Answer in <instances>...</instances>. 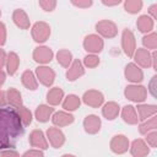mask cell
I'll use <instances>...</instances> for the list:
<instances>
[{"label": "cell", "mask_w": 157, "mask_h": 157, "mask_svg": "<svg viewBox=\"0 0 157 157\" xmlns=\"http://www.w3.org/2000/svg\"><path fill=\"white\" fill-rule=\"evenodd\" d=\"M23 134V123L15 108H0V150L15 147Z\"/></svg>", "instance_id": "obj_1"}, {"label": "cell", "mask_w": 157, "mask_h": 157, "mask_svg": "<svg viewBox=\"0 0 157 157\" xmlns=\"http://www.w3.org/2000/svg\"><path fill=\"white\" fill-rule=\"evenodd\" d=\"M124 94L132 102H144L147 96V90L140 85H130L125 88Z\"/></svg>", "instance_id": "obj_2"}, {"label": "cell", "mask_w": 157, "mask_h": 157, "mask_svg": "<svg viewBox=\"0 0 157 157\" xmlns=\"http://www.w3.org/2000/svg\"><path fill=\"white\" fill-rule=\"evenodd\" d=\"M50 36V27L45 22H36L32 27V37L36 42L43 43L45 42Z\"/></svg>", "instance_id": "obj_3"}, {"label": "cell", "mask_w": 157, "mask_h": 157, "mask_svg": "<svg viewBox=\"0 0 157 157\" xmlns=\"http://www.w3.org/2000/svg\"><path fill=\"white\" fill-rule=\"evenodd\" d=\"M121 45L124 49V53L129 56L132 58L134 53L136 50V44H135V37L132 34V32L130 29H124L123 32V37H121Z\"/></svg>", "instance_id": "obj_4"}, {"label": "cell", "mask_w": 157, "mask_h": 157, "mask_svg": "<svg viewBox=\"0 0 157 157\" xmlns=\"http://www.w3.org/2000/svg\"><path fill=\"white\" fill-rule=\"evenodd\" d=\"M83 48L88 53H99L103 49V39L97 34H90L83 40Z\"/></svg>", "instance_id": "obj_5"}, {"label": "cell", "mask_w": 157, "mask_h": 157, "mask_svg": "<svg viewBox=\"0 0 157 157\" xmlns=\"http://www.w3.org/2000/svg\"><path fill=\"white\" fill-rule=\"evenodd\" d=\"M96 31L99 34H102L103 37H105V38H113L118 33V29H117L115 23L112 22V21H108V20H103V21L97 22Z\"/></svg>", "instance_id": "obj_6"}, {"label": "cell", "mask_w": 157, "mask_h": 157, "mask_svg": "<svg viewBox=\"0 0 157 157\" xmlns=\"http://www.w3.org/2000/svg\"><path fill=\"white\" fill-rule=\"evenodd\" d=\"M129 148V140L124 135H115L110 141V150L114 153H125Z\"/></svg>", "instance_id": "obj_7"}, {"label": "cell", "mask_w": 157, "mask_h": 157, "mask_svg": "<svg viewBox=\"0 0 157 157\" xmlns=\"http://www.w3.org/2000/svg\"><path fill=\"white\" fill-rule=\"evenodd\" d=\"M82 99H83V102L87 105L93 107V108H97V107H99L103 103L104 97H103V94L101 92H98L96 90H90V91L85 92Z\"/></svg>", "instance_id": "obj_8"}, {"label": "cell", "mask_w": 157, "mask_h": 157, "mask_svg": "<svg viewBox=\"0 0 157 157\" xmlns=\"http://www.w3.org/2000/svg\"><path fill=\"white\" fill-rule=\"evenodd\" d=\"M33 59L39 64L50 63V60L53 59V52L48 47H37L33 50Z\"/></svg>", "instance_id": "obj_9"}, {"label": "cell", "mask_w": 157, "mask_h": 157, "mask_svg": "<svg viewBox=\"0 0 157 157\" xmlns=\"http://www.w3.org/2000/svg\"><path fill=\"white\" fill-rule=\"evenodd\" d=\"M36 72H37V76H38V78H39V81H40L44 86L49 87V86L54 82L55 72H54L50 67H48V66H39V67H37Z\"/></svg>", "instance_id": "obj_10"}, {"label": "cell", "mask_w": 157, "mask_h": 157, "mask_svg": "<svg viewBox=\"0 0 157 157\" xmlns=\"http://www.w3.org/2000/svg\"><path fill=\"white\" fill-rule=\"evenodd\" d=\"M47 136H48L49 142L52 144V146L55 147V148L61 147L65 142V136H64L63 131L58 128H49L47 130Z\"/></svg>", "instance_id": "obj_11"}, {"label": "cell", "mask_w": 157, "mask_h": 157, "mask_svg": "<svg viewBox=\"0 0 157 157\" xmlns=\"http://www.w3.org/2000/svg\"><path fill=\"white\" fill-rule=\"evenodd\" d=\"M125 77H126V80H129L130 82L137 83V82H141V81H142L144 74H142L141 69L137 67V65L130 63V64H128L126 67H125Z\"/></svg>", "instance_id": "obj_12"}, {"label": "cell", "mask_w": 157, "mask_h": 157, "mask_svg": "<svg viewBox=\"0 0 157 157\" xmlns=\"http://www.w3.org/2000/svg\"><path fill=\"white\" fill-rule=\"evenodd\" d=\"M29 144L33 147H38V148H42V150H47L48 148V142H47L42 130H37L36 129L29 134Z\"/></svg>", "instance_id": "obj_13"}, {"label": "cell", "mask_w": 157, "mask_h": 157, "mask_svg": "<svg viewBox=\"0 0 157 157\" xmlns=\"http://www.w3.org/2000/svg\"><path fill=\"white\" fill-rule=\"evenodd\" d=\"M130 151H131V155L134 157H146L148 155V152H150L147 145L141 139H137V140H134L132 141L131 147H130Z\"/></svg>", "instance_id": "obj_14"}, {"label": "cell", "mask_w": 157, "mask_h": 157, "mask_svg": "<svg viewBox=\"0 0 157 157\" xmlns=\"http://www.w3.org/2000/svg\"><path fill=\"white\" fill-rule=\"evenodd\" d=\"M83 128L88 134H96L101 129V119L97 115H88L83 120Z\"/></svg>", "instance_id": "obj_15"}, {"label": "cell", "mask_w": 157, "mask_h": 157, "mask_svg": "<svg viewBox=\"0 0 157 157\" xmlns=\"http://www.w3.org/2000/svg\"><path fill=\"white\" fill-rule=\"evenodd\" d=\"M85 74V70H83V66L81 64V61L78 59L74 60V63L71 64V66L69 67L67 72H66V77L69 81H75L77 80L78 77H81L82 75Z\"/></svg>", "instance_id": "obj_16"}, {"label": "cell", "mask_w": 157, "mask_h": 157, "mask_svg": "<svg viewBox=\"0 0 157 157\" xmlns=\"http://www.w3.org/2000/svg\"><path fill=\"white\" fill-rule=\"evenodd\" d=\"M12 20L16 23V26H18L22 29H27L29 28V18L27 16V13L22 10V9H16L12 13Z\"/></svg>", "instance_id": "obj_17"}, {"label": "cell", "mask_w": 157, "mask_h": 157, "mask_svg": "<svg viewBox=\"0 0 157 157\" xmlns=\"http://www.w3.org/2000/svg\"><path fill=\"white\" fill-rule=\"evenodd\" d=\"M134 58H135V61L142 67H148L151 65V54L148 53L147 49L140 48V49L135 50Z\"/></svg>", "instance_id": "obj_18"}, {"label": "cell", "mask_w": 157, "mask_h": 157, "mask_svg": "<svg viewBox=\"0 0 157 157\" xmlns=\"http://www.w3.org/2000/svg\"><path fill=\"white\" fill-rule=\"evenodd\" d=\"M52 120H53V124L56 126H65L74 121V117L66 112H58L53 115Z\"/></svg>", "instance_id": "obj_19"}, {"label": "cell", "mask_w": 157, "mask_h": 157, "mask_svg": "<svg viewBox=\"0 0 157 157\" xmlns=\"http://www.w3.org/2000/svg\"><path fill=\"white\" fill-rule=\"evenodd\" d=\"M102 114L108 120L115 119L118 117V114H119V105H118V103H115V102H108V103H105L104 107L102 108Z\"/></svg>", "instance_id": "obj_20"}, {"label": "cell", "mask_w": 157, "mask_h": 157, "mask_svg": "<svg viewBox=\"0 0 157 157\" xmlns=\"http://www.w3.org/2000/svg\"><path fill=\"white\" fill-rule=\"evenodd\" d=\"M157 112V107L153 104H140L137 105V113H139V119L146 120L150 117H153Z\"/></svg>", "instance_id": "obj_21"}, {"label": "cell", "mask_w": 157, "mask_h": 157, "mask_svg": "<svg viewBox=\"0 0 157 157\" xmlns=\"http://www.w3.org/2000/svg\"><path fill=\"white\" fill-rule=\"evenodd\" d=\"M54 113V108L49 107V105H45V104H42L39 105L37 109H36V119L40 123H44L47 120H49L50 115Z\"/></svg>", "instance_id": "obj_22"}, {"label": "cell", "mask_w": 157, "mask_h": 157, "mask_svg": "<svg viewBox=\"0 0 157 157\" xmlns=\"http://www.w3.org/2000/svg\"><path fill=\"white\" fill-rule=\"evenodd\" d=\"M7 96V102L15 108L18 109L22 107V98H21V93L16 90V88H9L6 92Z\"/></svg>", "instance_id": "obj_23"}, {"label": "cell", "mask_w": 157, "mask_h": 157, "mask_svg": "<svg viewBox=\"0 0 157 157\" xmlns=\"http://www.w3.org/2000/svg\"><path fill=\"white\" fill-rule=\"evenodd\" d=\"M64 97V92L60 87H53L48 93H47V101L50 105H56L61 102Z\"/></svg>", "instance_id": "obj_24"}, {"label": "cell", "mask_w": 157, "mask_h": 157, "mask_svg": "<svg viewBox=\"0 0 157 157\" xmlns=\"http://www.w3.org/2000/svg\"><path fill=\"white\" fill-rule=\"evenodd\" d=\"M121 117H123L124 121L128 123V124H136L137 120H139L136 110L132 105H125L121 110Z\"/></svg>", "instance_id": "obj_25"}, {"label": "cell", "mask_w": 157, "mask_h": 157, "mask_svg": "<svg viewBox=\"0 0 157 157\" xmlns=\"http://www.w3.org/2000/svg\"><path fill=\"white\" fill-rule=\"evenodd\" d=\"M136 26L140 29V32L147 33V32L152 31V28H153V20L151 17H148L147 15H142V16H140L137 18Z\"/></svg>", "instance_id": "obj_26"}, {"label": "cell", "mask_w": 157, "mask_h": 157, "mask_svg": "<svg viewBox=\"0 0 157 157\" xmlns=\"http://www.w3.org/2000/svg\"><path fill=\"white\" fill-rule=\"evenodd\" d=\"M22 83H23V86H25L26 88L32 90V91L37 90V86H38L37 80H36L33 72L29 71V70H27V71H25V72L22 74Z\"/></svg>", "instance_id": "obj_27"}, {"label": "cell", "mask_w": 157, "mask_h": 157, "mask_svg": "<svg viewBox=\"0 0 157 157\" xmlns=\"http://www.w3.org/2000/svg\"><path fill=\"white\" fill-rule=\"evenodd\" d=\"M6 60H7V61H6L7 72H9L10 75H13V74L17 71L18 65H20V59H18L17 54H16V53H13V52L9 53V55H7V59H6Z\"/></svg>", "instance_id": "obj_28"}, {"label": "cell", "mask_w": 157, "mask_h": 157, "mask_svg": "<svg viewBox=\"0 0 157 157\" xmlns=\"http://www.w3.org/2000/svg\"><path fill=\"white\" fill-rule=\"evenodd\" d=\"M80 103L81 101L76 94H69L63 103V108L66 110H75L80 107Z\"/></svg>", "instance_id": "obj_29"}, {"label": "cell", "mask_w": 157, "mask_h": 157, "mask_svg": "<svg viewBox=\"0 0 157 157\" xmlns=\"http://www.w3.org/2000/svg\"><path fill=\"white\" fill-rule=\"evenodd\" d=\"M56 59H58V63H59L61 66L69 67V65H70V63H71V60H72V55H71V53H70L69 50L61 49V50L58 52Z\"/></svg>", "instance_id": "obj_30"}, {"label": "cell", "mask_w": 157, "mask_h": 157, "mask_svg": "<svg viewBox=\"0 0 157 157\" xmlns=\"http://www.w3.org/2000/svg\"><path fill=\"white\" fill-rule=\"evenodd\" d=\"M124 7L129 13H137L142 7V1L140 0H128L124 2Z\"/></svg>", "instance_id": "obj_31"}, {"label": "cell", "mask_w": 157, "mask_h": 157, "mask_svg": "<svg viewBox=\"0 0 157 157\" xmlns=\"http://www.w3.org/2000/svg\"><path fill=\"white\" fill-rule=\"evenodd\" d=\"M157 118L153 115L152 118H150L147 121H145V123H142L141 125H140V132L141 134H147L150 130H155L157 126Z\"/></svg>", "instance_id": "obj_32"}, {"label": "cell", "mask_w": 157, "mask_h": 157, "mask_svg": "<svg viewBox=\"0 0 157 157\" xmlns=\"http://www.w3.org/2000/svg\"><path fill=\"white\" fill-rule=\"evenodd\" d=\"M142 43L147 49H156L157 48V34L155 32L145 36L142 38Z\"/></svg>", "instance_id": "obj_33"}, {"label": "cell", "mask_w": 157, "mask_h": 157, "mask_svg": "<svg viewBox=\"0 0 157 157\" xmlns=\"http://www.w3.org/2000/svg\"><path fill=\"white\" fill-rule=\"evenodd\" d=\"M17 112L20 114V118H21L22 123L25 125H29L31 121H32V113H31V110L28 108H26V107H21V108L17 109Z\"/></svg>", "instance_id": "obj_34"}, {"label": "cell", "mask_w": 157, "mask_h": 157, "mask_svg": "<svg viewBox=\"0 0 157 157\" xmlns=\"http://www.w3.org/2000/svg\"><path fill=\"white\" fill-rule=\"evenodd\" d=\"M83 63L87 67H96L98 64H99V58L96 56L94 54H90L87 56H85L83 59Z\"/></svg>", "instance_id": "obj_35"}, {"label": "cell", "mask_w": 157, "mask_h": 157, "mask_svg": "<svg viewBox=\"0 0 157 157\" xmlns=\"http://www.w3.org/2000/svg\"><path fill=\"white\" fill-rule=\"evenodd\" d=\"M39 5L42 6V9L44 11H53L56 6V1H54V0H42V1H39Z\"/></svg>", "instance_id": "obj_36"}, {"label": "cell", "mask_w": 157, "mask_h": 157, "mask_svg": "<svg viewBox=\"0 0 157 157\" xmlns=\"http://www.w3.org/2000/svg\"><path fill=\"white\" fill-rule=\"evenodd\" d=\"M146 135H147L146 140H147V142L151 145V147H156V145H157V132L153 130L152 132L146 134Z\"/></svg>", "instance_id": "obj_37"}, {"label": "cell", "mask_w": 157, "mask_h": 157, "mask_svg": "<svg viewBox=\"0 0 157 157\" xmlns=\"http://www.w3.org/2000/svg\"><path fill=\"white\" fill-rule=\"evenodd\" d=\"M22 157H44L43 152L39 150H29L22 155Z\"/></svg>", "instance_id": "obj_38"}, {"label": "cell", "mask_w": 157, "mask_h": 157, "mask_svg": "<svg viewBox=\"0 0 157 157\" xmlns=\"http://www.w3.org/2000/svg\"><path fill=\"white\" fill-rule=\"evenodd\" d=\"M6 42V28L2 22H0V45H4Z\"/></svg>", "instance_id": "obj_39"}, {"label": "cell", "mask_w": 157, "mask_h": 157, "mask_svg": "<svg viewBox=\"0 0 157 157\" xmlns=\"http://www.w3.org/2000/svg\"><path fill=\"white\" fill-rule=\"evenodd\" d=\"M1 157H20V155L13 150H4L0 153Z\"/></svg>", "instance_id": "obj_40"}, {"label": "cell", "mask_w": 157, "mask_h": 157, "mask_svg": "<svg viewBox=\"0 0 157 157\" xmlns=\"http://www.w3.org/2000/svg\"><path fill=\"white\" fill-rule=\"evenodd\" d=\"M72 5L78 7H88L92 5V1H72Z\"/></svg>", "instance_id": "obj_41"}, {"label": "cell", "mask_w": 157, "mask_h": 157, "mask_svg": "<svg viewBox=\"0 0 157 157\" xmlns=\"http://www.w3.org/2000/svg\"><path fill=\"white\" fill-rule=\"evenodd\" d=\"M5 60H6V55H5V52H4L2 49H0V70H1V67L4 66V64H5Z\"/></svg>", "instance_id": "obj_42"}, {"label": "cell", "mask_w": 157, "mask_h": 157, "mask_svg": "<svg viewBox=\"0 0 157 157\" xmlns=\"http://www.w3.org/2000/svg\"><path fill=\"white\" fill-rule=\"evenodd\" d=\"M155 81H156V76L152 77L151 82H150V91L152 93V96H156V92H155Z\"/></svg>", "instance_id": "obj_43"}, {"label": "cell", "mask_w": 157, "mask_h": 157, "mask_svg": "<svg viewBox=\"0 0 157 157\" xmlns=\"http://www.w3.org/2000/svg\"><path fill=\"white\" fill-rule=\"evenodd\" d=\"M156 9H157V5H152L151 7H150V10H148V12L152 15V17H153V20L157 17V12H156Z\"/></svg>", "instance_id": "obj_44"}, {"label": "cell", "mask_w": 157, "mask_h": 157, "mask_svg": "<svg viewBox=\"0 0 157 157\" xmlns=\"http://www.w3.org/2000/svg\"><path fill=\"white\" fill-rule=\"evenodd\" d=\"M5 102H6V99H5V92L0 91V107H1V105H4V104H5Z\"/></svg>", "instance_id": "obj_45"}, {"label": "cell", "mask_w": 157, "mask_h": 157, "mask_svg": "<svg viewBox=\"0 0 157 157\" xmlns=\"http://www.w3.org/2000/svg\"><path fill=\"white\" fill-rule=\"evenodd\" d=\"M103 4H104V5H108V6H112V5H118V4H120V1H119V0H117V1H103Z\"/></svg>", "instance_id": "obj_46"}, {"label": "cell", "mask_w": 157, "mask_h": 157, "mask_svg": "<svg viewBox=\"0 0 157 157\" xmlns=\"http://www.w3.org/2000/svg\"><path fill=\"white\" fill-rule=\"evenodd\" d=\"M5 82V72L2 70H0V86Z\"/></svg>", "instance_id": "obj_47"}, {"label": "cell", "mask_w": 157, "mask_h": 157, "mask_svg": "<svg viewBox=\"0 0 157 157\" xmlns=\"http://www.w3.org/2000/svg\"><path fill=\"white\" fill-rule=\"evenodd\" d=\"M61 157H75V156H72V155H64V156H61Z\"/></svg>", "instance_id": "obj_48"}, {"label": "cell", "mask_w": 157, "mask_h": 157, "mask_svg": "<svg viewBox=\"0 0 157 157\" xmlns=\"http://www.w3.org/2000/svg\"><path fill=\"white\" fill-rule=\"evenodd\" d=\"M0 16H1V11H0Z\"/></svg>", "instance_id": "obj_49"}]
</instances>
